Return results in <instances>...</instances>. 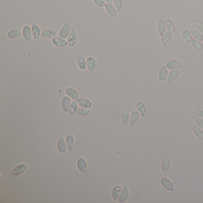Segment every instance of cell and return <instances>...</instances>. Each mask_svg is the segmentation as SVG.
<instances>
[{
  "instance_id": "13",
  "label": "cell",
  "mask_w": 203,
  "mask_h": 203,
  "mask_svg": "<svg viewBox=\"0 0 203 203\" xmlns=\"http://www.w3.org/2000/svg\"><path fill=\"white\" fill-rule=\"evenodd\" d=\"M129 196V189L128 187L125 186L118 198V202L119 203H124L128 199Z\"/></svg>"
},
{
  "instance_id": "38",
  "label": "cell",
  "mask_w": 203,
  "mask_h": 203,
  "mask_svg": "<svg viewBox=\"0 0 203 203\" xmlns=\"http://www.w3.org/2000/svg\"><path fill=\"white\" fill-rule=\"evenodd\" d=\"M196 26L199 31L203 34V22L202 21H196L194 22Z\"/></svg>"
},
{
  "instance_id": "14",
  "label": "cell",
  "mask_w": 203,
  "mask_h": 203,
  "mask_svg": "<svg viewBox=\"0 0 203 203\" xmlns=\"http://www.w3.org/2000/svg\"><path fill=\"white\" fill-rule=\"evenodd\" d=\"M173 36V33L170 31H166L161 36V43L163 46L165 47L169 42Z\"/></svg>"
},
{
  "instance_id": "4",
  "label": "cell",
  "mask_w": 203,
  "mask_h": 203,
  "mask_svg": "<svg viewBox=\"0 0 203 203\" xmlns=\"http://www.w3.org/2000/svg\"><path fill=\"white\" fill-rule=\"evenodd\" d=\"M77 167L78 169L83 173H87L88 172L87 161L83 157H80L77 160Z\"/></svg>"
},
{
  "instance_id": "6",
  "label": "cell",
  "mask_w": 203,
  "mask_h": 203,
  "mask_svg": "<svg viewBox=\"0 0 203 203\" xmlns=\"http://www.w3.org/2000/svg\"><path fill=\"white\" fill-rule=\"evenodd\" d=\"M180 71L179 69H173L171 70L169 72V74L167 79V82L169 85L172 83L179 76Z\"/></svg>"
},
{
  "instance_id": "28",
  "label": "cell",
  "mask_w": 203,
  "mask_h": 203,
  "mask_svg": "<svg viewBox=\"0 0 203 203\" xmlns=\"http://www.w3.org/2000/svg\"><path fill=\"white\" fill-rule=\"evenodd\" d=\"M122 191V188L120 185H116L114 187L112 191V197L115 201L117 200V199L119 198Z\"/></svg>"
},
{
  "instance_id": "10",
  "label": "cell",
  "mask_w": 203,
  "mask_h": 203,
  "mask_svg": "<svg viewBox=\"0 0 203 203\" xmlns=\"http://www.w3.org/2000/svg\"><path fill=\"white\" fill-rule=\"evenodd\" d=\"M168 68L166 67V65L163 66L160 69L159 71H158V79L163 82H165L167 79V76L169 74V71H168Z\"/></svg>"
},
{
  "instance_id": "8",
  "label": "cell",
  "mask_w": 203,
  "mask_h": 203,
  "mask_svg": "<svg viewBox=\"0 0 203 203\" xmlns=\"http://www.w3.org/2000/svg\"><path fill=\"white\" fill-rule=\"evenodd\" d=\"M22 35L25 40L28 41H31L33 38L32 28L28 25L25 26L22 29Z\"/></svg>"
},
{
  "instance_id": "16",
  "label": "cell",
  "mask_w": 203,
  "mask_h": 203,
  "mask_svg": "<svg viewBox=\"0 0 203 203\" xmlns=\"http://www.w3.org/2000/svg\"><path fill=\"white\" fill-rule=\"evenodd\" d=\"M107 13L112 17H116L117 15L118 11L114 5L112 4H106L104 6Z\"/></svg>"
},
{
  "instance_id": "24",
  "label": "cell",
  "mask_w": 203,
  "mask_h": 203,
  "mask_svg": "<svg viewBox=\"0 0 203 203\" xmlns=\"http://www.w3.org/2000/svg\"><path fill=\"white\" fill-rule=\"evenodd\" d=\"M136 109L137 111H138V112L140 113L141 116L142 117H144L146 112V106L144 103L141 101H138L136 104Z\"/></svg>"
},
{
  "instance_id": "2",
  "label": "cell",
  "mask_w": 203,
  "mask_h": 203,
  "mask_svg": "<svg viewBox=\"0 0 203 203\" xmlns=\"http://www.w3.org/2000/svg\"><path fill=\"white\" fill-rule=\"evenodd\" d=\"M71 26L68 22H65L63 27L60 29L59 35V36L63 39H65L68 38L71 32Z\"/></svg>"
},
{
  "instance_id": "32",
  "label": "cell",
  "mask_w": 203,
  "mask_h": 203,
  "mask_svg": "<svg viewBox=\"0 0 203 203\" xmlns=\"http://www.w3.org/2000/svg\"><path fill=\"white\" fill-rule=\"evenodd\" d=\"M74 136L72 135H68L66 136V142L68 150L69 151L72 150L73 146L74 145Z\"/></svg>"
},
{
  "instance_id": "34",
  "label": "cell",
  "mask_w": 203,
  "mask_h": 203,
  "mask_svg": "<svg viewBox=\"0 0 203 203\" xmlns=\"http://www.w3.org/2000/svg\"><path fill=\"white\" fill-rule=\"evenodd\" d=\"M166 23L167 29L169 31L172 32L173 33H175L176 32V27H175V25L174 23L173 22V21L169 19V20H167L166 21Z\"/></svg>"
},
{
  "instance_id": "42",
  "label": "cell",
  "mask_w": 203,
  "mask_h": 203,
  "mask_svg": "<svg viewBox=\"0 0 203 203\" xmlns=\"http://www.w3.org/2000/svg\"><path fill=\"white\" fill-rule=\"evenodd\" d=\"M104 1L107 4H112V3H113V0H104Z\"/></svg>"
},
{
  "instance_id": "17",
  "label": "cell",
  "mask_w": 203,
  "mask_h": 203,
  "mask_svg": "<svg viewBox=\"0 0 203 203\" xmlns=\"http://www.w3.org/2000/svg\"><path fill=\"white\" fill-rule=\"evenodd\" d=\"M22 35V32L18 29H13L7 33V37L10 39H15Z\"/></svg>"
},
{
  "instance_id": "5",
  "label": "cell",
  "mask_w": 203,
  "mask_h": 203,
  "mask_svg": "<svg viewBox=\"0 0 203 203\" xmlns=\"http://www.w3.org/2000/svg\"><path fill=\"white\" fill-rule=\"evenodd\" d=\"M26 169H27V165L25 163H22L16 166L13 169L11 173L13 176H19L25 173Z\"/></svg>"
},
{
  "instance_id": "9",
  "label": "cell",
  "mask_w": 203,
  "mask_h": 203,
  "mask_svg": "<svg viewBox=\"0 0 203 203\" xmlns=\"http://www.w3.org/2000/svg\"><path fill=\"white\" fill-rule=\"evenodd\" d=\"M157 29L158 35L161 36L166 32V23L164 19H161L158 20L157 25Z\"/></svg>"
},
{
  "instance_id": "15",
  "label": "cell",
  "mask_w": 203,
  "mask_h": 203,
  "mask_svg": "<svg viewBox=\"0 0 203 203\" xmlns=\"http://www.w3.org/2000/svg\"><path fill=\"white\" fill-rule=\"evenodd\" d=\"M76 101L77 102L79 106H80L81 107L85 109H91L92 107V102L87 98H79L76 100Z\"/></svg>"
},
{
  "instance_id": "30",
  "label": "cell",
  "mask_w": 203,
  "mask_h": 203,
  "mask_svg": "<svg viewBox=\"0 0 203 203\" xmlns=\"http://www.w3.org/2000/svg\"><path fill=\"white\" fill-rule=\"evenodd\" d=\"M191 33V35L193 37L194 39L199 41H200V42H203V34L200 31L197 30H195V29H193V30H190Z\"/></svg>"
},
{
  "instance_id": "11",
  "label": "cell",
  "mask_w": 203,
  "mask_h": 203,
  "mask_svg": "<svg viewBox=\"0 0 203 203\" xmlns=\"http://www.w3.org/2000/svg\"><path fill=\"white\" fill-rule=\"evenodd\" d=\"M170 166V160L167 157L164 156L161 161L160 164V170L162 172H166L168 171Z\"/></svg>"
},
{
  "instance_id": "33",
  "label": "cell",
  "mask_w": 203,
  "mask_h": 203,
  "mask_svg": "<svg viewBox=\"0 0 203 203\" xmlns=\"http://www.w3.org/2000/svg\"><path fill=\"white\" fill-rule=\"evenodd\" d=\"M129 119H130V115L129 113L128 110L124 112L121 116V121L122 123L125 125H127L129 123Z\"/></svg>"
},
{
  "instance_id": "26",
  "label": "cell",
  "mask_w": 203,
  "mask_h": 203,
  "mask_svg": "<svg viewBox=\"0 0 203 203\" xmlns=\"http://www.w3.org/2000/svg\"><path fill=\"white\" fill-rule=\"evenodd\" d=\"M66 143L64 138L63 137L60 138L57 142V149L61 153H64L66 150Z\"/></svg>"
},
{
  "instance_id": "40",
  "label": "cell",
  "mask_w": 203,
  "mask_h": 203,
  "mask_svg": "<svg viewBox=\"0 0 203 203\" xmlns=\"http://www.w3.org/2000/svg\"><path fill=\"white\" fill-rule=\"evenodd\" d=\"M195 122H196V125H197L198 126H199L200 128H201L202 129H203V119H201V118H199V117H197L196 119L195 120Z\"/></svg>"
},
{
  "instance_id": "19",
  "label": "cell",
  "mask_w": 203,
  "mask_h": 203,
  "mask_svg": "<svg viewBox=\"0 0 203 203\" xmlns=\"http://www.w3.org/2000/svg\"><path fill=\"white\" fill-rule=\"evenodd\" d=\"M65 92L68 97L74 100H77L79 98V92H77V90L73 88H68L66 89Z\"/></svg>"
},
{
  "instance_id": "37",
  "label": "cell",
  "mask_w": 203,
  "mask_h": 203,
  "mask_svg": "<svg viewBox=\"0 0 203 203\" xmlns=\"http://www.w3.org/2000/svg\"><path fill=\"white\" fill-rule=\"evenodd\" d=\"M113 4L115 7L116 8L118 13L120 12L123 4V0H113Z\"/></svg>"
},
{
  "instance_id": "27",
  "label": "cell",
  "mask_w": 203,
  "mask_h": 203,
  "mask_svg": "<svg viewBox=\"0 0 203 203\" xmlns=\"http://www.w3.org/2000/svg\"><path fill=\"white\" fill-rule=\"evenodd\" d=\"M194 135L200 139H203V129L197 125L193 126L192 128Z\"/></svg>"
},
{
  "instance_id": "25",
  "label": "cell",
  "mask_w": 203,
  "mask_h": 203,
  "mask_svg": "<svg viewBox=\"0 0 203 203\" xmlns=\"http://www.w3.org/2000/svg\"><path fill=\"white\" fill-rule=\"evenodd\" d=\"M62 107L63 109V110L65 112H68V110L69 109V107L71 104V100L70 98L68 96H65L63 98L62 100Z\"/></svg>"
},
{
  "instance_id": "21",
  "label": "cell",
  "mask_w": 203,
  "mask_h": 203,
  "mask_svg": "<svg viewBox=\"0 0 203 203\" xmlns=\"http://www.w3.org/2000/svg\"><path fill=\"white\" fill-rule=\"evenodd\" d=\"M140 116L141 115L138 111H134L131 113L129 119V125L131 127H133L135 125L136 123L139 119Z\"/></svg>"
},
{
  "instance_id": "1",
  "label": "cell",
  "mask_w": 203,
  "mask_h": 203,
  "mask_svg": "<svg viewBox=\"0 0 203 203\" xmlns=\"http://www.w3.org/2000/svg\"><path fill=\"white\" fill-rule=\"evenodd\" d=\"M160 184L161 187L167 191L173 192L174 191L175 187L174 184L172 181L166 177H162L160 179Z\"/></svg>"
},
{
  "instance_id": "22",
  "label": "cell",
  "mask_w": 203,
  "mask_h": 203,
  "mask_svg": "<svg viewBox=\"0 0 203 203\" xmlns=\"http://www.w3.org/2000/svg\"><path fill=\"white\" fill-rule=\"evenodd\" d=\"M77 65L81 70H85L87 68V62L85 58L82 56H77L76 57Z\"/></svg>"
},
{
  "instance_id": "20",
  "label": "cell",
  "mask_w": 203,
  "mask_h": 203,
  "mask_svg": "<svg viewBox=\"0 0 203 203\" xmlns=\"http://www.w3.org/2000/svg\"><path fill=\"white\" fill-rule=\"evenodd\" d=\"M57 32L53 29H48L43 31L41 34V36L44 38H53L56 36Z\"/></svg>"
},
{
  "instance_id": "23",
  "label": "cell",
  "mask_w": 203,
  "mask_h": 203,
  "mask_svg": "<svg viewBox=\"0 0 203 203\" xmlns=\"http://www.w3.org/2000/svg\"><path fill=\"white\" fill-rule=\"evenodd\" d=\"M31 28H32V33L33 38L34 39H38L41 34L40 28L37 25L33 23L32 25Z\"/></svg>"
},
{
  "instance_id": "31",
  "label": "cell",
  "mask_w": 203,
  "mask_h": 203,
  "mask_svg": "<svg viewBox=\"0 0 203 203\" xmlns=\"http://www.w3.org/2000/svg\"><path fill=\"white\" fill-rule=\"evenodd\" d=\"M78 106L79 104L76 101H73L69 107V109L68 110V113L70 115H74L78 109Z\"/></svg>"
},
{
  "instance_id": "7",
  "label": "cell",
  "mask_w": 203,
  "mask_h": 203,
  "mask_svg": "<svg viewBox=\"0 0 203 203\" xmlns=\"http://www.w3.org/2000/svg\"><path fill=\"white\" fill-rule=\"evenodd\" d=\"M67 41L68 42V45L70 47H73L75 45L77 41V33L76 30L74 28H71V32L68 36Z\"/></svg>"
},
{
  "instance_id": "3",
  "label": "cell",
  "mask_w": 203,
  "mask_h": 203,
  "mask_svg": "<svg viewBox=\"0 0 203 203\" xmlns=\"http://www.w3.org/2000/svg\"><path fill=\"white\" fill-rule=\"evenodd\" d=\"M166 66L168 68V70H173V69H179V68H183L184 66L183 64L180 61L176 60V59L169 60L166 63Z\"/></svg>"
},
{
  "instance_id": "12",
  "label": "cell",
  "mask_w": 203,
  "mask_h": 203,
  "mask_svg": "<svg viewBox=\"0 0 203 203\" xmlns=\"http://www.w3.org/2000/svg\"><path fill=\"white\" fill-rule=\"evenodd\" d=\"M53 44L57 47H65L68 45V42L65 39L60 38L55 36L51 41Z\"/></svg>"
},
{
  "instance_id": "39",
  "label": "cell",
  "mask_w": 203,
  "mask_h": 203,
  "mask_svg": "<svg viewBox=\"0 0 203 203\" xmlns=\"http://www.w3.org/2000/svg\"><path fill=\"white\" fill-rule=\"evenodd\" d=\"M94 2L95 3V5H97L98 7L103 8L106 5V2L104 1V0H93Z\"/></svg>"
},
{
  "instance_id": "29",
  "label": "cell",
  "mask_w": 203,
  "mask_h": 203,
  "mask_svg": "<svg viewBox=\"0 0 203 203\" xmlns=\"http://www.w3.org/2000/svg\"><path fill=\"white\" fill-rule=\"evenodd\" d=\"M182 38L184 39L188 43H191L193 39V37L191 35V33L190 30L185 29L182 32Z\"/></svg>"
},
{
  "instance_id": "36",
  "label": "cell",
  "mask_w": 203,
  "mask_h": 203,
  "mask_svg": "<svg viewBox=\"0 0 203 203\" xmlns=\"http://www.w3.org/2000/svg\"><path fill=\"white\" fill-rule=\"evenodd\" d=\"M90 113L89 109H85L80 107L77 109L76 112V115L79 116H87Z\"/></svg>"
},
{
  "instance_id": "35",
  "label": "cell",
  "mask_w": 203,
  "mask_h": 203,
  "mask_svg": "<svg viewBox=\"0 0 203 203\" xmlns=\"http://www.w3.org/2000/svg\"><path fill=\"white\" fill-rule=\"evenodd\" d=\"M191 45L193 46V47L196 49V50H199V51H201L203 49V43H202V42L199 41L195 39H193L191 42Z\"/></svg>"
},
{
  "instance_id": "41",
  "label": "cell",
  "mask_w": 203,
  "mask_h": 203,
  "mask_svg": "<svg viewBox=\"0 0 203 203\" xmlns=\"http://www.w3.org/2000/svg\"><path fill=\"white\" fill-rule=\"evenodd\" d=\"M196 115L197 116V117L201 118L203 119V110H197L196 112Z\"/></svg>"
},
{
  "instance_id": "18",
  "label": "cell",
  "mask_w": 203,
  "mask_h": 203,
  "mask_svg": "<svg viewBox=\"0 0 203 203\" xmlns=\"http://www.w3.org/2000/svg\"><path fill=\"white\" fill-rule=\"evenodd\" d=\"M87 62V68L90 73H92L96 68L97 66V62L95 59L92 57L89 56L86 59Z\"/></svg>"
}]
</instances>
